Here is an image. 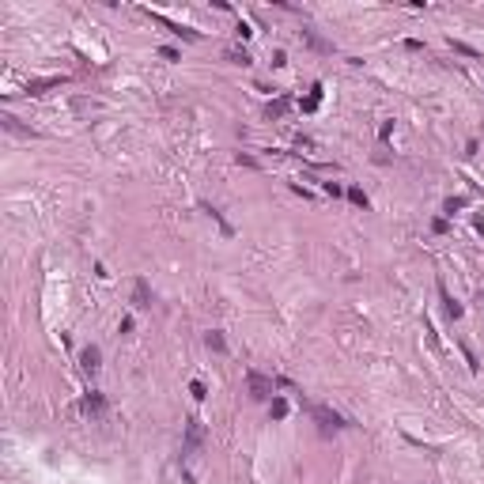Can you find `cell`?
<instances>
[{
  "label": "cell",
  "instance_id": "obj_1",
  "mask_svg": "<svg viewBox=\"0 0 484 484\" xmlns=\"http://www.w3.org/2000/svg\"><path fill=\"white\" fill-rule=\"evenodd\" d=\"M246 382H250V394H254V397H269V394H272V378L257 374V371H250V374H246Z\"/></svg>",
  "mask_w": 484,
  "mask_h": 484
},
{
  "label": "cell",
  "instance_id": "obj_2",
  "mask_svg": "<svg viewBox=\"0 0 484 484\" xmlns=\"http://www.w3.org/2000/svg\"><path fill=\"white\" fill-rule=\"evenodd\" d=\"M310 413H314V420H318V424H322V427H341V424H344L341 416L333 413V409H326V405H314Z\"/></svg>",
  "mask_w": 484,
  "mask_h": 484
},
{
  "label": "cell",
  "instance_id": "obj_3",
  "mask_svg": "<svg viewBox=\"0 0 484 484\" xmlns=\"http://www.w3.org/2000/svg\"><path fill=\"white\" fill-rule=\"evenodd\" d=\"M80 363H84L87 374H95V371H99V348H84V352H80Z\"/></svg>",
  "mask_w": 484,
  "mask_h": 484
},
{
  "label": "cell",
  "instance_id": "obj_4",
  "mask_svg": "<svg viewBox=\"0 0 484 484\" xmlns=\"http://www.w3.org/2000/svg\"><path fill=\"white\" fill-rule=\"evenodd\" d=\"M102 409H106V401H102V394H91V397L84 401V413H87V416H99Z\"/></svg>",
  "mask_w": 484,
  "mask_h": 484
},
{
  "label": "cell",
  "instance_id": "obj_5",
  "mask_svg": "<svg viewBox=\"0 0 484 484\" xmlns=\"http://www.w3.org/2000/svg\"><path fill=\"white\" fill-rule=\"evenodd\" d=\"M287 106H291V99H287V95H280L276 102H269V110H265V114H269V117H284Z\"/></svg>",
  "mask_w": 484,
  "mask_h": 484
},
{
  "label": "cell",
  "instance_id": "obj_6",
  "mask_svg": "<svg viewBox=\"0 0 484 484\" xmlns=\"http://www.w3.org/2000/svg\"><path fill=\"white\" fill-rule=\"evenodd\" d=\"M318 102H322V84H314V91L307 95V99H303V110L310 114V110H318Z\"/></svg>",
  "mask_w": 484,
  "mask_h": 484
},
{
  "label": "cell",
  "instance_id": "obj_7",
  "mask_svg": "<svg viewBox=\"0 0 484 484\" xmlns=\"http://www.w3.org/2000/svg\"><path fill=\"white\" fill-rule=\"evenodd\" d=\"M287 416V401L284 397H272V420H284Z\"/></svg>",
  "mask_w": 484,
  "mask_h": 484
},
{
  "label": "cell",
  "instance_id": "obj_8",
  "mask_svg": "<svg viewBox=\"0 0 484 484\" xmlns=\"http://www.w3.org/2000/svg\"><path fill=\"white\" fill-rule=\"evenodd\" d=\"M132 303H136V307H148V284H144V280H136V295H132Z\"/></svg>",
  "mask_w": 484,
  "mask_h": 484
},
{
  "label": "cell",
  "instance_id": "obj_9",
  "mask_svg": "<svg viewBox=\"0 0 484 484\" xmlns=\"http://www.w3.org/2000/svg\"><path fill=\"white\" fill-rule=\"evenodd\" d=\"M57 84H61V80H38V84H30L27 91H30V95H42L45 87H57Z\"/></svg>",
  "mask_w": 484,
  "mask_h": 484
},
{
  "label": "cell",
  "instance_id": "obj_10",
  "mask_svg": "<svg viewBox=\"0 0 484 484\" xmlns=\"http://www.w3.org/2000/svg\"><path fill=\"white\" fill-rule=\"evenodd\" d=\"M208 348H216V352H227V344H223V337H220V333H208Z\"/></svg>",
  "mask_w": 484,
  "mask_h": 484
},
{
  "label": "cell",
  "instance_id": "obj_11",
  "mask_svg": "<svg viewBox=\"0 0 484 484\" xmlns=\"http://www.w3.org/2000/svg\"><path fill=\"white\" fill-rule=\"evenodd\" d=\"M450 45H454L458 53H465V57H481V53H477V49H473V45H465V42H454V38H450Z\"/></svg>",
  "mask_w": 484,
  "mask_h": 484
},
{
  "label": "cell",
  "instance_id": "obj_12",
  "mask_svg": "<svg viewBox=\"0 0 484 484\" xmlns=\"http://www.w3.org/2000/svg\"><path fill=\"white\" fill-rule=\"evenodd\" d=\"M348 200H352V204H363V208H367V197H363V189H348Z\"/></svg>",
  "mask_w": 484,
  "mask_h": 484
},
{
  "label": "cell",
  "instance_id": "obj_13",
  "mask_svg": "<svg viewBox=\"0 0 484 484\" xmlns=\"http://www.w3.org/2000/svg\"><path fill=\"white\" fill-rule=\"evenodd\" d=\"M189 394H193V397H204V382H197V378H193V382H189Z\"/></svg>",
  "mask_w": 484,
  "mask_h": 484
}]
</instances>
